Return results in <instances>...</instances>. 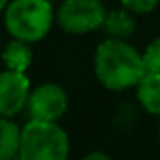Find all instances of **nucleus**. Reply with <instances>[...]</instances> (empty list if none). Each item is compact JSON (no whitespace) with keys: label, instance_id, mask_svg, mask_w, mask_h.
<instances>
[{"label":"nucleus","instance_id":"f257e3e1","mask_svg":"<svg viewBox=\"0 0 160 160\" xmlns=\"http://www.w3.org/2000/svg\"><path fill=\"white\" fill-rule=\"evenodd\" d=\"M93 67L97 79L112 91L136 86L146 74L143 53L126 43V40L115 38H107L97 47Z\"/></svg>","mask_w":160,"mask_h":160},{"label":"nucleus","instance_id":"f03ea898","mask_svg":"<svg viewBox=\"0 0 160 160\" xmlns=\"http://www.w3.org/2000/svg\"><path fill=\"white\" fill-rule=\"evenodd\" d=\"M53 9L48 0H12L4 11V21L12 38L28 43L40 42L53 24Z\"/></svg>","mask_w":160,"mask_h":160},{"label":"nucleus","instance_id":"7ed1b4c3","mask_svg":"<svg viewBox=\"0 0 160 160\" xmlns=\"http://www.w3.org/2000/svg\"><path fill=\"white\" fill-rule=\"evenodd\" d=\"M69 150V136L57 122L28 121L18 155L21 160H67Z\"/></svg>","mask_w":160,"mask_h":160},{"label":"nucleus","instance_id":"20e7f679","mask_svg":"<svg viewBox=\"0 0 160 160\" xmlns=\"http://www.w3.org/2000/svg\"><path fill=\"white\" fill-rule=\"evenodd\" d=\"M107 11L100 0H64L55 12V21L69 35H86L102 28Z\"/></svg>","mask_w":160,"mask_h":160},{"label":"nucleus","instance_id":"39448f33","mask_svg":"<svg viewBox=\"0 0 160 160\" xmlns=\"http://www.w3.org/2000/svg\"><path fill=\"white\" fill-rule=\"evenodd\" d=\"M67 107L69 98L64 88L55 83H45L31 91L26 112L29 121L57 122L66 114Z\"/></svg>","mask_w":160,"mask_h":160},{"label":"nucleus","instance_id":"423d86ee","mask_svg":"<svg viewBox=\"0 0 160 160\" xmlns=\"http://www.w3.org/2000/svg\"><path fill=\"white\" fill-rule=\"evenodd\" d=\"M31 91V83L24 72L5 69L0 76V114L2 117L14 119L22 110H26Z\"/></svg>","mask_w":160,"mask_h":160},{"label":"nucleus","instance_id":"0eeeda50","mask_svg":"<svg viewBox=\"0 0 160 160\" xmlns=\"http://www.w3.org/2000/svg\"><path fill=\"white\" fill-rule=\"evenodd\" d=\"M136 97L148 114L160 115V74L146 72L136 84Z\"/></svg>","mask_w":160,"mask_h":160},{"label":"nucleus","instance_id":"6e6552de","mask_svg":"<svg viewBox=\"0 0 160 160\" xmlns=\"http://www.w3.org/2000/svg\"><path fill=\"white\" fill-rule=\"evenodd\" d=\"M33 60V50L28 42L19 38H12L4 48V64L5 69L26 72L31 66Z\"/></svg>","mask_w":160,"mask_h":160},{"label":"nucleus","instance_id":"1a4fd4ad","mask_svg":"<svg viewBox=\"0 0 160 160\" xmlns=\"http://www.w3.org/2000/svg\"><path fill=\"white\" fill-rule=\"evenodd\" d=\"M102 29L107 35V38L128 40L136 29V21L126 11H110L105 16Z\"/></svg>","mask_w":160,"mask_h":160},{"label":"nucleus","instance_id":"9d476101","mask_svg":"<svg viewBox=\"0 0 160 160\" xmlns=\"http://www.w3.org/2000/svg\"><path fill=\"white\" fill-rule=\"evenodd\" d=\"M2 141H0V158L2 157H16L21 148L22 129L14 122V119L2 117Z\"/></svg>","mask_w":160,"mask_h":160},{"label":"nucleus","instance_id":"9b49d317","mask_svg":"<svg viewBox=\"0 0 160 160\" xmlns=\"http://www.w3.org/2000/svg\"><path fill=\"white\" fill-rule=\"evenodd\" d=\"M143 62H145L146 72L160 74V36L146 45L145 52H143Z\"/></svg>","mask_w":160,"mask_h":160},{"label":"nucleus","instance_id":"f8f14e48","mask_svg":"<svg viewBox=\"0 0 160 160\" xmlns=\"http://www.w3.org/2000/svg\"><path fill=\"white\" fill-rule=\"evenodd\" d=\"M121 2L128 11L134 14H148L158 4V0H121Z\"/></svg>","mask_w":160,"mask_h":160},{"label":"nucleus","instance_id":"ddd939ff","mask_svg":"<svg viewBox=\"0 0 160 160\" xmlns=\"http://www.w3.org/2000/svg\"><path fill=\"white\" fill-rule=\"evenodd\" d=\"M81 160H112V158L103 152H91V153H88V155H84Z\"/></svg>","mask_w":160,"mask_h":160},{"label":"nucleus","instance_id":"4468645a","mask_svg":"<svg viewBox=\"0 0 160 160\" xmlns=\"http://www.w3.org/2000/svg\"><path fill=\"white\" fill-rule=\"evenodd\" d=\"M11 4V2H9V0H2V2H0V9H2V11H5V9H7V5Z\"/></svg>","mask_w":160,"mask_h":160},{"label":"nucleus","instance_id":"2eb2a0df","mask_svg":"<svg viewBox=\"0 0 160 160\" xmlns=\"http://www.w3.org/2000/svg\"><path fill=\"white\" fill-rule=\"evenodd\" d=\"M0 160H21V158H19V155H16V157H2Z\"/></svg>","mask_w":160,"mask_h":160},{"label":"nucleus","instance_id":"dca6fc26","mask_svg":"<svg viewBox=\"0 0 160 160\" xmlns=\"http://www.w3.org/2000/svg\"><path fill=\"white\" fill-rule=\"evenodd\" d=\"M158 138H160V126H158Z\"/></svg>","mask_w":160,"mask_h":160}]
</instances>
